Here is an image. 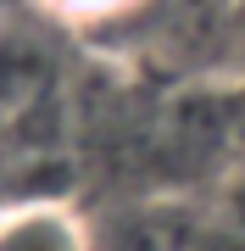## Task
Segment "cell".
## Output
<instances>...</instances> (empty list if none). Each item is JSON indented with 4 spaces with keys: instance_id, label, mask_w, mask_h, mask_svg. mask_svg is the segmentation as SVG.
<instances>
[{
    "instance_id": "6da1fadb",
    "label": "cell",
    "mask_w": 245,
    "mask_h": 251,
    "mask_svg": "<svg viewBox=\"0 0 245 251\" xmlns=\"http://www.w3.org/2000/svg\"><path fill=\"white\" fill-rule=\"evenodd\" d=\"M100 251H184V234L167 212H128L117 224H106Z\"/></svg>"
},
{
    "instance_id": "7a4b0ae2",
    "label": "cell",
    "mask_w": 245,
    "mask_h": 251,
    "mask_svg": "<svg viewBox=\"0 0 245 251\" xmlns=\"http://www.w3.org/2000/svg\"><path fill=\"white\" fill-rule=\"evenodd\" d=\"M206 251H245V240H206Z\"/></svg>"
}]
</instances>
